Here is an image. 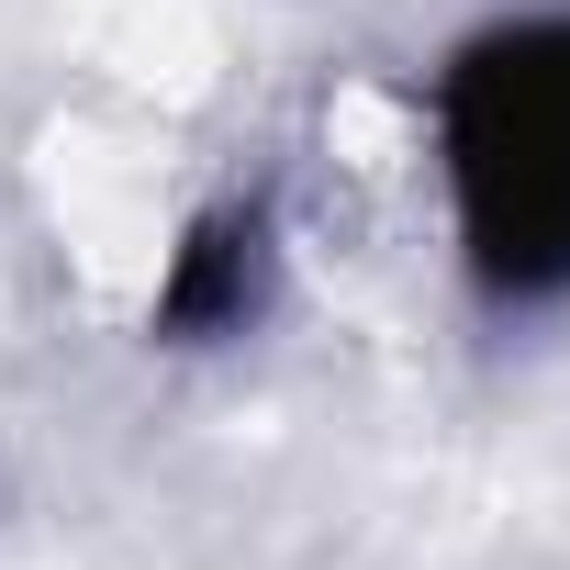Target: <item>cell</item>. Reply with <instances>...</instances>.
<instances>
[{"label": "cell", "mask_w": 570, "mask_h": 570, "mask_svg": "<svg viewBox=\"0 0 570 570\" xmlns=\"http://www.w3.org/2000/svg\"><path fill=\"white\" fill-rule=\"evenodd\" d=\"M425 157L470 303L570 314V0H514L436 57Z\"/></svg>", "instance_id": "1"}]
</instances>
